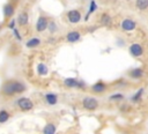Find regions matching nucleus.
Returning <instances> with one entry per match:
<instances>
[{"instance_id": "nucleus-20", "label": "nucleus", "mask_w": 148, "mask_h": 134, "mask_svg": "<svg viewBox=\"0 0 148 134\" xmlns=\"http://www.w3.org/2000/svg\"><path fill=\"white\" fill-rule=\"evenodd\" d=\"M143 94H145V88H140V89H138V90L133 94V96L131 97V100H132L133 103H139V102L142 99Z\"/></svg>"}, {"instance_id": "nucleus-21", "label": "nucleus", "mask_w": 148, "mask_h": 134, "mask_svg": "<svg viewBox=\"0 0 148 134\" xmlns=\"http://www.w3.org/2000/svg\"><path fill=\"white\" fill-rule=\"evenodd\" d=\"M125 99V95L121 92H113L109 96V100L111 102H121Z\"/></svg>"}, {"instance_id": "nucleus-4", "label": "nucleus", "mask_w": 148, "mask_h": 134, "mask_svg": "<svg viewBox=\"0 0 148 134\" xmlns=\"http://www.w3.org/2000/svg\"><path fill=\"white\" fill-rule=\"evenodd\" d=\"M81 104H82V107L86 111H95L99 106L98 99L95 98V97H92V96H86V97H83Z\"/></svg>"}, {"instance_id": "nucleus-28", "label": "nucleus", "mask_w": 148, "mask_h": 134, "mask_svg": "<svg viewBox=\"0 0 148 134\" xmlns=\"http://www.w3.org/2000/svg\"><path fill=\"white\" fill-rule=\"evenodd\" d=\"M117 45H118V46H124V45H125V42L121 40V38H118V40H117Z\"/></svg>"}, {"instance_id": "nucleus-11", "label": "nucleus", "mask_w": 148, "mask_h": 134, "mask_svg": "<svg viewBox=\"0 0 148 134\" xmlns=\"http://www.w3.org/2000/svg\"><path fill=\"white\" fill-rule=\"evenodd\" d=\"M128 77L133 79V80H140L142 77H145V70L141 67H133L127 72Z\"/></svg>"}, {"instance_id": "nucleus-10", "label": "nucleus", "mask_w": 148, "mask_h": 134, "mask_svg": "<svg viewBox=\"0 0 148 134\" xmlns=\"http://www.w3.org/2000/svg\"><path fill=\"white\" fill-rule=\"evenodd\" d=\"M90 90L94 94H104L108 90V84L104 81L99 80V81H97V82H95L94 84L90 85Z\"/></svg>"}, {"instance_id": "nucleus-26", "label": "nucleus", "mask_w": 148, "mask_h": 134, "mask_svg": "<svg viewBox=\"0 0 148 134\" xmlns=\"http://www.w3.org/2000/svg\"><path fill=\"white\" fill-rule=\"evenodd\" d=\"M16 24H17L16 18H10V20L8 21V23H7V28L10 29V30H13V29L16 28Z\"/></svg>"}, {"instance_id": "nucleus-27", "label": "nucleus", "mask_w": 148, "mask_h": 134, "mask_svg": "<svg viewBox=\"0 0 148 134\" xmlns=\"http://www.w3.org/2000/svg\"><path fill=\"white\" fill-rule=\"evenodd\" d=\"M126 84H127V82L124 79H120V80L117 81V85L118 87H126Z\"/></svg>"}, {"instance_id": "nucleus-18", "label": "nucleus", "mask_w": 148, "mask_h": 134, "mask_svg": "<svg viewBox=\"0 0 148 134\" xmlns=\"http://www.w3.org/2000/svg\"><path fill=\"white\" fill-rule=\"evenodd\" d=\"M36 72L39 76H46L49 74V67L44 62H38L36 66Z\"/></svg>"}, {"instance_id": "nucleus-3", "label": "nucleus", "mask_w": 148, "mask_h": 134, "mask_svg": "<svg viewBox=\"0 0 148 134\" xmlns=\"http://www.w3.org/2000/svg\"><path fill=\"white\" fill-rule=\"evenodd\" d=\"M16 106L22 111V112H29L34 109L35 104L34 102L29 98V97H25V96H21L16 99Z\"/></svg>"}, {"instance_id": "nucleus-7", "label": "nucleus", "mask_w": 148, "mask_h": 134, "mask_svg": "<svg viewBox=\"0 0 148 134\" xmlns=\"http://www.w3.org/2000/svg\"><path fill=\"white\" fill-rule=\"evenodd\" d=\"M120 28L124 32H132L136 29V21L133 18L126 17L120 22Z\"/></svg>"}, {"instance_id": "nucleus-12", "label": "nucleus", "mask_w": 148, "mask_h": 134, "mask_svg": "<svg viewBox=\"0 0 148 134\" xmlns=\"http://www.w3.org/2000/svg\"><path fill=\"white\" fill-rule=\"evenodd\" d=\"M65 39H66L67 43H71V44L77 43V42L81 40V32L77 31V30H72V31H69V32L66 34Z\"/></svg>"}, {"instance_id": "nucleus-5", "label": "nucleus", "mask_w": 148, "mask_h": 134, "mask_svg": "<svg viewBox=\"0 0 148 134\" xmlns=\"http://www.w3.org/2000/svg\"><path fill=\"white\" fill-rule=\"evenodd\" d=\"M66 18L71 24H77L82 20V14L79 9H69L66 13Z\"/></svg>"}, {"instance_id": "nucleus-1", "label": "nucleus", "mask_w": 148, "mask_h": 134, "mask_svg": "<svg viewBox=\"0 0 148 134\" xmlns=\"http://www.w3.org/2000/svg\"><path fill=\"white\" fill-rule=\"evenodd\" d=\"M25 90H27V84L20 80H14V79L5 81L0 89L1 94L6 97H13L15 95L23 94Z\"/></svg>"}, {"instance_id": "nucleus-16", "label": "nucleus", "mask_w": 148, "mask_h": 134, "mask_svg": "<svg viewBox=\"0 0 148 134\" xmlns=\"http://www.w3.org/2000/svg\"><path fill=\"white\" fill-rule=\"evenodd\" d=\"M96 10H97V3H96V1H95V0H90L89 7H88V12H87V14H86L83 21H84V22H88V20L90 18V15L94 14Z\"/></svg>"}, {"instance_id": "nucleus-19", "label": "nucleus", "mask_w": 148, "mask_h": 134, "mask_svg": "<svg viewBox=\"0 0 148 134\" xmlns=\"http://www.w3.org/2000/svg\"><path fill=\"white\" fill-rule=\"evenodd\" d=\"M42 133H43V134H56V133H57V126H56V124H53V122H47V124L43 127Z\"/></svg>"}, {"instance_id": "nucleus-6", "label": "nucleus", "mask_w": 148, "mask_h": 134, "mask_svg": "<svg viewBox=\"0 0 148 134\" xmlns=\"http://www.w3.org/2000/svg\"><path fill=\"white\" fill-rule=\"evenodd\" d=\"M49 22H50L49 17L45 16V15H42V14H40V15L38 16L37 21H36V25H35L36 31H37V32H44L45 30H47Z\"/></svg>"}, {"instance_id": "nucleus-8", "label": "nucleus", "mask_w": 148, "mask_h": 134, "mask_svg": "<svg viewBox=\"0 0 148 134\" xmlns=\"http://www.w3.org/2000/svg\"><path fill=\"white\" fill-rule=\"evenodd\" d=\"M128 52H130V54H131L133 58H140V57L143 55L145 49H143V46H142L141 44H139V43H133V44L130 45Z\"/></svg>"}, {"instance_id": "nucleus-14", "label": "nucleus", "mask_w": 148, "mask_h": 134, "mask_svg": "<svg viewBox=\"0 0 148 134\" xmlns=\"http://www.w3.org/2000/svg\"><path fill=\"white\" fill-rule=\"evenodd\" d=\"M16 21H17V24H18L20 27H25V25H28V23H29V14H28L27 12H21V13L17 15Z\"/></svg>"}, {"instance_id": "nucleus-9", "label": "nucleus", "mask_w": 148, "mask_h": 134, "mask_svg": "<svg viewBox=\"0 0 148 134\" xmlns=\"http://www.w3.org/2000/svg\"><path fill=\"white\" fill-rule=\"evenodd\" d=\"M15 10H16V7H15V5L13 2H10V1L6 2L3 5V7H2V13H3L5 20H10L14 16Z\"/></svg>"}, {"instance_id": "nucleus-22", "label": "nucleus", "mask_w": 148, "mask_h": 134, "mask_svg": "<svg viewBox=\"0 0 148 134\" xmlns=\"http://www.w3.org/2000/svg\"><path fill=\"white\" fill-rule=\"evenodd\" d=\"M9 118H10V113L7 110H5V109L0 110V124L7 122L9 120Z\"/></svg>"}, {"instance_id": "nucleus-2", "label": "nucleus", "mask_w": 148, "mask_h": 134, "mask_svg": "<svg viewBox=\"0 0 148 134\" xmlns=\"http://www.w3.org/2000/svg\"><path fill=\"white\" fill-rule=\"evenodd\" d=\"M62 84L67 89H80V90H84L87 88V83L84 81H82V80L76 79V77H66L62 81Z\"/></svg>"}, {"instance_id": "nucleus-25", "label": "nucleus", "mask_w": 148, "mask_h": 134, "mask_svg": "<svg viewBox=\"0 0 148 134\" xmlns=\"http://www.w3.org/2000/svg\"><path fill=\"white\" fill-rule=\"evenodd\" d=\"M12 32H13L14 38H15L17 42H21V40H22V35H21V32H20V30H18L17 28L13 29V30H12Z\"/></svg>"}, {"instance_id": "nucleus-17", "label": "nucleus", "mask_w": 148, "mask_h": 134, "mask_svg": "<svg viewBox=\"0 0 148 134\" xmlns=\"http://www.w3.org/2000/svg\"><path fill=\"white\" fill-rule=\"evenodd\" d=\"M99 23H101V25H104V27H111V24H112V17L110 16L109 13H103L99 16Z\"/></svg>"}, {"instance_id": "nucleus-13", "label": "nucleus", "mask_w": 148, "mask_h": 134, "mask_svg": "<svg viewBox=\"0 0 148 134\" xmlns=\"http://www.w3.org/2000/svg\"><path fill=\"white\" fill-rule=\"evenodd\" d=\"M44 99H45V103L50 106H54L58 104V95L56 92L49 91V92L44 94Z\"/></svg>"}, {"instance_id": "nucleus-29", "label": "nucleus", "mask_w": 148, "mask_h": 134, "mask_svg": "<svg viewBox=\"0 0 148 134\" xmlns=\"http://www.w3.org/2000/svg\"><path fill=\"white\" fill-rule=\"evenodd\" d=\"M1 30H2V24L0 23V31H1Z\"/></svg>"}, {"instance_id": "nucleus-15", "label": "nucleus", "mask_w": 148, "mask_h": 134, "mask_svg": "<svg viewBox=\"0 0 148 134\" xmlns=\"http://www.w3.org/2000/svg\"><path fill=\"white\" fill-rule=\"evenodd\" d=\"M42 44V39L39 37H31L25 42V47L27 49H35L38 47Z\"/></svg>"}, {"instance_id": "nucleus-23", "label": "nucleus", "mask_w": 148, "mask_h": 134, "mask_svg": "<svg viewBox=\"0 0 148 134\" xmlns=\"http://www.w3.org/2000/svg\"><path fill=\"white\" fill-rule=\"evenodd\" d=\"M135 7L139 10L148 9V0H135Z\"/></svg>"}, {"instance_id": "nucleus-24", "label": "nucleus", "mask_w": 148, "mask_h": 134, "mask_svg": "<svg viewBox=\"0 0 148 134\" xmlns=\"http://www.w3.org/2000/svg\"><path fill=\"white\" fill-rule=\"evenodd\" d=\"M47 30H49V32H50L51 35L56 34V32L58 31V24H57V22L51 20V21L49 22V27H47Z\"/></svg>"}]
</instances>
